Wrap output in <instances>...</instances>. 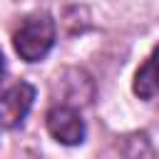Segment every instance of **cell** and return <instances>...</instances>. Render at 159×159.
I'll use <instances>...</instances> for the list:
<instances>
[{
    "mask_svg": "<svg viewBox=\"0 0 159 159\" xmlns=\"http://www.w3.org/2000/svg\"><path fill=\"white\" fill-rule=\"evenodd\" d=\"M12 45L25 62H40L55 45V20L47 12H32L22 17L12 32Z\"/></svg>",
    "mask_w": 159,
    "mask_h": 159,
    "instance_id": "obj_1",
    "label": "cell"
},
{
    "mask_svg": "<svg viewBox=\"0 0 159 159\" xmlns=\"http://www.w3.org/2000/svg\"><path fill=\"white\" fill-rule=\"evenodd\" d=\"M47 122V132L52 134V139H57L65 147H77L84 142V119L80 117V112L70 104H57L47 112L45 117Z\"/></svg>",
    "mask_w": 159,
    "mask_h": 159,
    "instance_id": "obj_2",
    "label": "cell"
},
{
    "mask_svg": "<svg viewBox=\"0 0 159 159\" xmlns=\"http://www.w3.org/2000/svg\"><path fill=\"white\" fill-rule=\"evenodd\" d=\"M35 102V87L30 82H17L2 92V127L15 129L25 122L30 107Z\"/></svg>",
    "mask_w": 159,
    "mask_h": 159,
    "instance_id": "obj_3",
    "label": "cell"
},
{
    "mask_svg": "<svg viewBox=\"0 0 159 159\" xmlns=\"http://www.w3.org/2000/svg\"><path fill=\"white\" fill-rule=\"evenodd\" d=\"M132 89L139 99H154L159 94V45L152 50V55L137 70Z\"/></svg>",
    "mask_w": 159,
    "mask_h": 159,
    "instance_id": "obj_4",
    "label": "cell"
}]
</instances>
